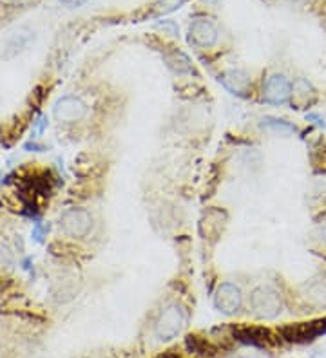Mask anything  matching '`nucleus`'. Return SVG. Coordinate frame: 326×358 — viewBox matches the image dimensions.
Returning a JSON list of instances; mask_svg holds the SVG:
<instances>
[{
  "label": "nucleus",
  "mask_w": 326,
  "mask_h": 358,
  "mask_svg": "<svg viewBox=\"0 0 326 358\" xmlns=\"http://www.w3.org/2000/svg\"><path fill=\"white\" fill-rule=\"evenodd\" d=\"M251 310L258 318L272 320L283 311L281 293L272 286H258L251 293Z\"/></svg>",
  "instance_id": "obj_2"
},
{
  "label": "nucleus",
  "mask_w": 326,
  "mask_h": 358,
  "mask_svg": "<svg viewBox=\"0 0 326 358\" xmlns=\"http://www.w3.org/2000/svg\"><path fill=\"white\" fill-rule=\"evenodd\" d=\"M304 297L313 306H326V281H313L306 286Z\"/></svg>",
  "instance_id": "obj_13"
},
{
  "label": "nucleus",
  "mask_w": 326,
  "mask_h": 358,
  "mask_svg": "<svg viewBox=\"0 0 326 358\" xmlns=\"http://www.w3.org/2000/svg\"><path fill=\"white\" fill-rule=\"evenodd\" d=\"M187 310L178 302H170L161 310L156 324H154V335L158 341L169 342L181 335L187 326Z\"/></svg>",
  "instance_id": "obj_1"
},
{
  "label": "nucleus",
  "mask_w": 326,
  "mask_h": 358,
  "mask_svg": "<svg viewBox=\"0 0 326 358\" xmlns=\"http://www.w3.org/2000/svg\"><path fill=\"white\" fill-rule=\"evenodd\" d=\"M47 230H50L47 226H44V225H42V223H36L35 228H33V239L40 243L42 239L45 237V234H47Z\"/></svg>",
  "instance_id": "obj_16"
},
{
  "label": "nucleus",
  "mask_w": 326,
  "mask_h": 358,
  "mask_svg": "<svg viewBox=\"0 0 326 358\" xmlns=\"http://www.w3.org/2000/svg\"><path fill=\"white\" fill-rule=\"evenodd\" d=\"M292 84L283 75L268 76L263 84V100L272 105H283L290 100Z\"/></svg>",
  "instance_id": "obj_8"
},
{
  "label": "nucleus",
  "mask_w": 326,
  "mask_h": 358,
  "mask_svg": "<svg viewBox=\"0 0 326 358\" xmlns=\"http://www.w3.org/2000/svg\"><path fill=\"white\" fill-rule=\"evenodd\" d=\"M288 2H294V4H304V2H309V0H288Z\"/></svg>",
  "instance_id": "obj_20"
},
{
  "label": "nucleus",
  "mask_w": 326,
  "mask_h": 358,
  "mask_svg": "<svg viewBox=\"0 0 326 358\" xmlns=\"http://www.w3.org/2000/svg\"><path fill=\"white\" fill-rule=\"evenodd\" d=\"M60 230L73 239H84L93 228V216L85 208H69L60 216Z\"/></svg>",
  "instance_id": "obj_3"
},
{
  "label": "nucleus",
  "mask_w": 326,
  "mask_h": 358,
  "mask_svg": "<svg viewBox=\"0 0 326 358\" xmlns=\"http://www.w3.org/2000/svg\"><path fill=\"white\" fill-rule=\"evenodd\" d=\"M319 235H321V239L325 241V244H326V223L325 225H321V228H319Z\"/></svg>",
  "instance_id": "obj_18"
},
{
  "label": "nucleus",
  "mask_w": 326,
  "mask_h": 358,
  "mask_svg": "<svg viewBox=\"0 0 326 358\" xmlns=\"http://www.w3.org/2000/svg\"><path fill=\"white\" fill-rule=\"evenodd\" d=\"M184 2L185 0H158L156 4H154V15H156V17H161V15L170 13V11L178 9Z\"/></svg>",
  "instance_id": "obj_15"
},
{
  "label": "nucleus",
  "mask_w": 326,
  "mask_h": 358,
  "mask_svg": "<svg viewBox=\"0 0 326 358\" xmlns=\"http://www.w3.org/2000/svg\"><path fill=\"white\" fill-rule=\"evenodd\" d=\"M306 118L313 119V121H316V124H318V125H325V124H323V119L319 118V116H316V114H309V116H306Z\"/></svg>",
  "instance_id": "obj_19"
},
{
  "label": "nucleus",
  "mask_w": 326,
  "mask_h": 358,
  "mask_svg": "<svg viewBox=\"0 0 326 358\" xmlns=\"http://www.w3.org/2000/svg\"><path fill=\"white\" fill-rule=\"evenodd\" d=\"M31 40H33V33L17 31L13 36H11V38L8 40V42H6L4 57L11 58V57H15V54L22 53L24 49L31 44Z\"/></svg>",
  "instance_id": "obj_12"
},
{
  "label": "nucleus",
  "mask_w": 326,
  "mask_h": 358,
  "mask_svg": "<svg viewBox=\"0 0 326 358\" xmlns=\"http://www.w3.org/2000/svg\"><path fill=\"white\" fill-rule=\"evenodd\" d=\"M219 82L234 96H246L249 91H251V78H249L246 73L239 71V69L225 71L223 75L219 76Z\"/></svg>",
  "instance_id": "obj_10"
},
{
  "label": "nucleus",
  "mask_w": 326,
  "mask_h": 358,
  "mask_svg": "<svg viewBox=\"0 0 326 358\" xmlns=\"http://www.w3.org/2000/svg\"><path fill=\"white\" fill-rule=\"evenodd\" d=\"M243 304L242 290L232 283L219 284L214 293V306L216 310L223 315H234L239 311Z\"/></svg>",
  "instance_id": "obj_6"
},
{
  "label": "nucleus",
  "mask_w": 326,
  "mask_h": 358,
  "mask_svg": "<svg viewBox=\"0 0 326 358\" xmlns=\"http://www.w3.org/2000/svg\"><path fill=\"white\" fill-rule=\"evenodd\" d=\"M53 114L54 118L59 121H64V124H75V121H80L87 114V105L82 102L80 98L62 96L54 103Z\"/></svg>",
  "instance_id": "obj_7"
},
{
  "label": "nucleus",
  "mask_w": 326,
  "mask_h": 358,
  "mask_svg": "<svg viewBox=\"0 0 326 358\" xmlns=\"http://www.w3.org/2000/svg\"><path fill=\"white\" fill-rule=\"evenodd\" d=\"M60 2L67 8H80V6L85 4V0H60Z\"/></svg>",
  "instance_id": "obj_17"
},
{
  "label": "nucleus",
  "mask_w": 326,
  "mask_h": 358,
  "mask_svg": "<svg viewBox=\"0 0 326 358\" xmlns=\"http://www.w3.org/2000/svg\"><path fill=\"white\" fill-rule=\"evenodd\" d=\"M163 60H165L170 71H175L176 75H193L194 73V66L191 62V58L185 53H181L179 49H167L165 53H163Z\"/></svg>",
  "instance_id": "obj_11"
},
{
  "label": "nucleus",
  "mask_w": 326,
  "mask_h": 358,
  "mask_svg": "<svg viewBox=\"0 0 326 358\" xmlns=\"http://www.w3.org/2000/svg\"><path fill=\"white\" fill-rule=\"evenodd\" d=\"M260 125L261 128H265V130H270V133H277V134H292L297 130L295 125L288 124V121H285V119L272 118V116H267V118L261 119Z\"/></svg>",
  "instance_id": "obj_14"
},
{
  "label": "nucleus",
  "mask_w": 326,
  "mask_h": 358,
  "mask_svg": "<svg viewBox=\"0 0 326 358\" xmlns=\"http://www.w3.org/2000/svg\"><path fill=\"white\" fill-rule=\"evenodd\" d=\"M232 336L237 342L252 348H270L276 344V336L263 326H236L232 329Z\"/></svg>",
  "instance_id": "obj_5"
},
{
  "label": "nucleus",
  "mask_w": 326,
  "mask_h": 358,
  "mask_svg": "<svg viewBox=\"0 0 326 358\" xmlns=\"http://www.w3.org/2000/svg\"><path fill=\"white\" fill-rule=\"evenodd\" d=\"M160 358H181V357H178V355H175V353H169V355H165V357H160Z\"/></svg>",
  "instance_id": "obj_21"
},
{
  "label": "nucleus",
  "mask_w": 326,
  "mask_h": 358,
  "mask_svg": "<svg viewBox=\"0 0 326 358\" xmlns=\"http://www.w3.org/2000/svg\"><path fill=\"white\" fill-rule=\"evenodd\" d=\"M191 38L201 47H210L218 42V27L209 18H196L188 27Z\"/></svg>",
  "instance_id": "obj_9"
},
{
  "label": "nucleus",
  "mask_w": 326,
  "mask_h": 358,
  "mask_svg": "<svg viewBox=\"0 0 326 358\" xmlns=\"http://www.w3.org/2000/svg\"><path fill=\"white\" fill-rule=\"evenodd\" d=\"M326 333V317L312 322H299V324H288L279 329V335L286 342H294V344H304V342L316 341L318 336Z\"/></svg>",
  "instance_id": "obj_4"
}]
</instances>
